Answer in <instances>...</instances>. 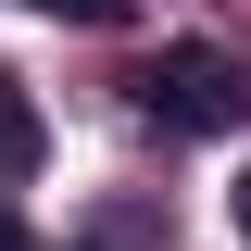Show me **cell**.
I'll return each instance as SVG.
<instances>
[{"instance_id": "obj_5", "label": "cell", "mask_w": 251, "mask_h": 251, "mask_svg": "<svg viewBox=\"0 0 251 251\" xmlns=\"http://www.w3.org/2000/svg\"><path fill=\"white\" fill-rule=\"evenodd\" d=\"M239 239H251V176H239Z\"/></svg>"}, {"instance_id": "obj_3", "label": "cell", "mask_w": 251, "mask_h": 251, "mask_svg": "<svg viewBox=\"0 0 251 251\" xmlns=\"http://www.w3.org/2000/svg\"><path fill=\"white\" fill-rule=\"evenodd\" d=\"M50 25H126V0H38Z\"/></svg>"}, {"instance_id": "obj_2", "label": "cell", "mask_w": 251, "mask_h": 251, "mask_svg": "<svg viewBox=\"0 0 251 251\" xmlns=\"http://www.w3.org/2000/svg\"><path fill=\"white\" fill-rule=\"evenodd\" d=\"M38 151H50V126H38V100H25V75L0 63V188H25V176H38Z\"/></svg>"}, {"instance_id": "obj_4", "label": "cell", "mask_w": 251, "mask_h": 251, "mask_svg": "<svg viewBox=\"0 0 251 251\" xmlns=\"http://www.w3.org/2000/svg\"><path fill=\"white\" fill-rule=\"evenodd\" d=\"M0 251H38V239H25V214H13V201H0Z\"/></svg>"}, {"instance_id": "obj_1", "label": "cell", "mask_w": 251, "mask_h": 251, "mask_svg": "<svg viewBox=\"0 0 251 251\" xmlns=\"http://www.w3.org/2000/svg\"><path fill=\"white\" fill-rule=\"evenodd\" d=\"M126 100H138L163 138H239L251 126V63L214 50V38H163V50L126 75Z\"/></svg>"}]
</instances>
